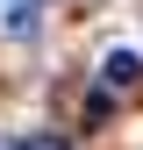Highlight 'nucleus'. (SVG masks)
I'll use <instances>...</instances> for the list:
<instances>
[{
	"label": "nucleus",
	"mask_w": 143,
	"mask_h": 150,
	"mask_svg": "<svg viewBox=\"0 0 143 150\" xmlns=\"http://www.w3.org/2000/svg\"><path fill=\"white\" fill-rule=\"evenodd\" d=\"M100 79L107 86H136L143 79V57H136V50H107V57H100Z\"/></svg>",
	"instance_id": "obj_1"
}]
</instances>
